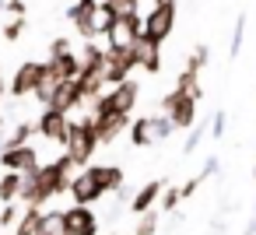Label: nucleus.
Segmentation results:
<instances>
[{
    "label": "nucleus",
    "mask_w": 256,
    "mask_h": 235,
    "mask_svg": "<svg viewBox=\"0 0 256 235\" xmlns=\"http://www.w3.org/2000/svg\"><path fill=\"white\" fill-rule=\"evenodd\" d=\"M70 176H74V162L67 154L53 158L50 165H39L36 172H25L22 176V190H18V204L42 207L53 196H64L67 186H70Z\"/></svg>",
    "instance_id": "1"
},
{
    "label": "nucleus",
    "mask_w": 256,
    "mask_h": 235,
    "mask_svg": "<svg viewBox=\"0 0 256 235\" xmlns=\"http://www.w3.org/2000/svg\"><path fill=\"white\" fill-rule=\"evenodd\" d=\"M137 98H140V84L134 78H126V81L106 84L88 106H92L95 116H130L134 106H137Z\"/></svg>",
    "instance_id": "2"
},
{
    "label": "nucleus",
    "mask_w": 256,
    "mask_h": 235,
    "mask_svg": "<svg viewBox=\"0 0 256 235\" xmlns=\"http://www.w3.org/2000/svg\"><path fill=\"white\" fill-rule=\"evenodd\" d=\"M176 0H158L140 14V39L151 46H162L172 32H176Z\"/></svg>",
    "instance_id": "3"
},
{
    "label": "nucleus",
    "mask_w": 256,
    "mask_h": 235,
    "mask_svg": "<svg viewBox=\"0 0 256 235\" xmlns=\"http://www.w3.org/2000/svg\"><path fill=\"white\" fill-rule=\"evenodd\" d=\"M95 151H98V140H95V134H92L88 116H84V120H70V130H67V137H64V154L74 162V168L92 165Z\"/></svg>",
    "instance_id": "4"
},
{
    "label": "nucleus",
    "mask_w": 256,
    "mask_h": 235,
    "mask_svg": "<svg viewBox=\"0 0 256 235\" xmlns=\"http://www.w3.org/2000/svg\"><path fill=\"white\" fill-rule=\"evenodd\" d=\"M196 98L193 95H186V92H179V88H172L165 98H162V112L168 116V123L176 126V130H190L193 123H196Z\"/></svg>",
    "instance_id": "5"
},
{
    "label": "nucleus",
    "mask_w": 256,
    "mask_h": 235,
    "mask_svg": "<svg viewBox=\"0 0 256 235\" xmlns=\"http://www.w3.org/2000/svg\"><path fill=\"white\" fill-rule=\"evenodd\" d=\"M137 70V56H134V46H106V84H116V81H126L130 74Z\"/></svg>",
    "instance_id": "6"
},
{
    "label": "nucleus",
    "mask_w": 256,
    "mask_h": 235,
    "mask_svg": "<svg viewBox=\"0 0 256 235\" xmlns=\"http://www.w3.org/2000/svg\"><path fill=\"white\" fill-rule=\"evenodd\" d=\"M60 232L64 235H98V218L88 204H70L60 210Z\"/></svg>",
    "instance_id": "7"
},
{
    "label": "nucleus",
    "mask_w": 256,
    "mask_h": 235,
    "mask_svg": "<svg viewBox=\"0 0 256 235\" xmlns=\"http://www.w3.org/2000/svg\"><path fill=\"white\" fill-rule=\"evenodd\" d=\"M46 78V60H25L18 70H14V78H11V98H25V95H32L36 88H39V81Z\"/></svg>",
    "instance_id": "8"
},
{
    "label": "nucleus",
    "mask_w": 256,
    "mask_h": 235,
    "mask_svg": "<svg viewBox=\"0 0 256 235\" xmlns=\"http://www.w3.org/2000/svg\"><path fill=\"white\" fill-rule=\"evenodd\" d=\"M0 165L4 168H11V172H36L42 162H39V151H36V144L28 140V144H11V148H4L0 151Z\"/></svg>",
    "instance_id": "9"
},
{
    "label": "nucleus",
    "mask_w": 256,
    "mask_h": 235,
    "mask_svg": "<svg viewBox=\"0 0 256 235\" xmlns=\"http://www.w3.org/2000/svg\"><path fill=\"white\" fill-rule=\"evenodd\" d=\"M32 130H36L39 137L53 140V144H64V137H67V130H70V116H67V112H60V109L42 106V116L32 123Z\"/></svg>",
    "instance_id": "10"
},
{
    "label": "nucleus",
    "mask_w": 256,
    "mask_h": 235,
    "mask_svg": "<svg viewBox=\"0 0 256 235\" xmlns=\"http://www.w3.org/2000/svg\"><path fill=\"white\" fill-rule=\"evenodd\" d=\"M46 106L70 116V112L81 109L84 102H81V95H78V84H74L70 78H60V81H53V88H50V95H46Z\"/></svg>",
    "instance_id": "11"
},
{
    "label": "nucleus",
    "mask_w": 256,
    "mask_h": 235,
    "mask_svg": "<svg viewBox=\"0 0 256 235\" xmlns=\"http://www.w3.org/2000/svg\"><path fill=\"white\" fill-rule=\"evenodd\" d=\"M67 193H70V200H74V204H88V207H95V204L106 196V193L95 186V179H92L84 168L70 176V186H67Z\"/></svg>",
    "instance_id": "12"
},
{
    "label": "nucleus",
    "mask_w": 256,
    "mask_h": 235,
    "mask_svg": "<svg viewBox=\"0 0 256 235\" xmlns=\"http://www.w3.org/2000/svg\"><path fill=\"white\" fill-rule=\"evenodd\" d=\"M84 172L95 179V186H98L102 193H116V190L126 182V176H123L120 165H95V162H92V165H84Z\"/></svg>",
    "instance_id": "13"
},
{
    "label": "nucleus",
    "mask_w": 256,
    "mask_h": 235,
    "mask_svg": "<svg viewBox=\"0 0 256 235\" xmlns=\"http://www.w3.org/2000/svg\"><path fill=\"white\" fill-rule=\"evenodd\" d=\"M46 70H50V78L53 81H60V78H78L81 74V56L74 53V50H64V53H56V56H50L46 60Z\"/></svg>",
    "instance_id": "14"
},
{
    "label": "nucleus",
    "mask_w": 256,
    "mask_h": 235,
    "mask_svg": "<svg viewBox=\"0 0 256 235\" xmlns=\"http://www.w3.org/2000/svg\"><path fill=\"white\" fill-rule=\"evenodd\" d=\"M67 22L78 28L81 39H98V36H95V8H78V4H70V8H67Z\"/></svg>",
    "instance_id": "15"
},
{
    "label": "nucleus",
    "mask_w": 256,
    "mask_h": 235,
    "mask_svg": "<svg viewBox=\"0 0 256 235\" xmlns=\"http://www.w3.org/2000/svg\"><path fill=\"white\" fill-rule=\"evenodd\" d=\"M134 56H137V67L148 70V74H158V70H162V46H151V42H144L140 36H137V42H134Z\"/></svg>",
    "instance_id": "16"
},
{
    "label": "nucleus",
    "mask_w": 256,
    "mask_h": 235,
    "mask_svg": "<svg viewBox=\"0 0 256 235\" xmlns=\"http://www.w3.org/2000/svg\"><path fill=\"white\" fill-rule=\"evenodd\" d=\"M39 232H42V207L22 204V214H18L11 235H39Z\"/></svg>",
    "instance_id": "17"
},
{
    "label": "nucleus",
    "mask_w": 256,
    "mask_h": 235,
    "mask_svg": "<svg viewBox=\"0 0 256 235\" xmlns=\"http://www.w3.org/2000/svg\"><path fill=\"white\" fill-rule=\"evenodd\" d=\"M162 186H165L162 179H151V182H144V186H140V190H137V193L126 200V207H130L134 214H140V210L154 207V204H158V193H162Z\"/></svg>",
    "instance_id": "18"
},
{
    "label": "nucleus",
    "mask_w": 256,
    "mask_h": 235,
    "mask_svg": "<svg viewBox=\"0 0 256 235\" xmlns=\"http://www.w3.org/2000/svg\"><path fill=\"white\" fill-rule=\"evenodd\" d=\"M116 4H112V0H98V4H95V36H106L112 25H116Z\"/></svg>",
    "instance_id": "19"
},
{
    "label": "nucleus",
    "mask_w": 256,
    "mask_h": 235,
    "mask_svg": "<svg viewBox=\"0 0 256 235\" xmlns=\"http://www.w3.org/2000/svg\"><path fill=\"white\" fill-rule=\"evenodd\" d=\"M130 144L134 148H148V144H154L151 140V120L148 116H137V120H130Z\"/></svg>",
    "instance_id": "20"
},
{
    "label": "nucleus",
    "mask_w": 256,
    "mask_h": 235,
    "mask_svg": "<svg viewBox=\"0 0 256 235\" xmlns=\"http://www.w3.org/2000/svg\"><path fill=\"white\" fill-rule=\"evenodd\" d=\"M179 204H182V190H179V182H165L162 193H158V204H154V207H158L162 214H172Z\"/></svg>",
    "instance_id": "21"
},
{
    "label": "nucleus",
    "mask_w": 256,
    "mask_h": 235,
    "mask_svg": "<svg viewBox=\"0 0 256 235\" xmlns=\"http://www.w3.org/2000/svg\"><path fill=\"white\" fill-rule=\"evenodd\" d=\"M18 190H22V172H11V168H4V176H0V204H8V200H18Z\"/></svg>",
    "instance_id": "22"
},
{
    "label": "nucleus",
    "mask_w": 256,
    "mask_h": 235,
    "mask_svg": "<svg viewBox=\"0 0 256 235\" xmlns=\"http://www.w3.org/2000/svg\"><path fill=\"white\" fill-rule=\"evenodd\" d=\"M176 88L186 92V95H193L196 102L204 98V88H200V74H196V70H186V67H182V74L176 78Z\"/></svg>",
    "instance_id": "23"
},
{
    "label": "nucleus",
    "mask_w": 256,
    "mask_h": 235,
    "mask_svg": "<svg viewBox=\"0 0 256 235\" xmlns=\"http://www.w3.org/2000/svg\"><path fill=\"white\" fill-rule=\"evenodd\" d=\"M32 137H36L32 123H28V120H22V123H14V126L4 134V148H11V144H28Z\"/></svg>",
    "instance_id": "24"
},
{
    "label": "nucleus",
    "mask_w": 256,
    "mask_h": 235,
    "mask_svg": "<svg viewBox=\"0 0 256 235\" xmlns=\"http://www.w3.org/2000/svg\"><path fill=\"white\" fill-rule=\"evenodd\" d=\"M158 218H162L158 207L140 210V214H137V228H134V235H154V232H158Z\"/></svg>",
    "instance_id": "25"
},
{
    "label": "nucleus",
    "mask_w": 256,
    "mask_h": 235,
    "mask_svg": "<svg viewBox=\"0 0 256 235\" xmlns=\"http://www.w3.org/2000/svg\"><path fill=\"white\" fill-rule=\"evenodd\" d=\"M151 120V140H168L172 134H176V126L168 123V116L162 112V116H148Z\"/></svg>",
    "instance_id": "26"
},
{
    "label": "nucleus",
    "mask_w": 256,
    "mask_h": 235,
    "mask_svg": "<svg viewBox=\"0 0 256 235\" xmlns=\"http://www.w3.org/2000/svg\"><path fill=\"white\" fill-rule=\"evenodd\" d=\"M204 134H207V120H196V123L190 126V137H186V144H182V154H193L196 144L204 140Z\"/></svg>",
    "instance_id": "27"
},
{
    "label": "nucleus",
    "mask_w": 256,
    "mask_h": 235,
    "mask_svg": "<svg viewBox=\"0 0 256 235\" xmlns=\"http://www.w3.org/2000/svg\"><path fill=\"white\" fill-rule=\"evenodd\" d=\"M18 214H22V204L18 200H8L4 207H0V228H14V221H18Z\"/></svg>",
    "instance_id": "28"
},
{
    "label": "nucleus",
    "mask_w": 256,
    "mask_h": 235,
    "mask_svg": "<svg viewBox=\"0 0 256 235\" xmlns=\"http://www.w3.org/2000/svg\"><path fill=\"white\" fill-rule=\"evenodd\" d=\"M242 39H246V14H238V18H235V32H232V50H228V53H232V60H235V56L242 53Z\"/></svg>",
    "instance_id": "29"
},
{
    "label": "nucleus",
    "mask_w": 256,
    "mask_h": 235,
    "mask_svg": "<svg viewBox=\"0 0 256 235\" xmlns=\"http://www.w3.org/2000/svg\"><path fill=\"white\" fill-rule=\"evenodd\" d=\"M207 60H210V50H207V46H196V50L190 53V60H186V70H196V74H200V70L207 67Z\"/></svg>",
    "instance_id": "30"
},
{
    "label": "nucleus",
    "mask_w": 256,
    "mask_h": 235,
    "mask_svg": "<svg viewBox=\"0 0 256 235\" xmlns=\"http://www.w3.org/2000/svg\"><path fill=\"white\" fill-rule=\"evenodd\" d=\"M22 32H25V18H11V22L4 25V39H8V42H18Z\"/></svg>",
    "instance_id": "31"
},
{
    "label": "nucleus",
    "mask_w": 256,
    "mask_h": 235,
    "mask_svg": "<svg viewBox=\"0 0 256 235\" xmlns=\"http://www.w3.org/2000/svg\"><path fill=\"white\" fill-rule=\"evenodd\" d=\"M224 126H228V116H224V112H214L207 130H210V137H214V140H221V137H224Z\"/></svg>",
    "instance_id": "32"
},
{
    "label": "nucleus",
    "mask_w": 256,
    "mask_h": 235,
    "mask_svg": "<svg viewBox=\"0 0 256 235\" xmlns=\"http://www.w3.org/2000/svg\"><path fill=\"white\" fill-rule=\"evenodd\" d=\"M204 179H207V176H204V172H196V176H193V179H186V182H182V186H179V190H182V200H186V196H193V193H196V190H200V182H204Z\"/></svg>",
    "instance_id": "33"
},
{
    "label": "nucleus",
    "mask_w": 256,
    "mask_h": 235,
    "mask_svg": "<svg viewBox=\"0 0 256 235\" xmlns=\"http://www.w3.org/2000/svg\"><path fill=\"white\" fill-rule=\"evenodd\" d=\"M8 8V14L11 18H25V0H4V4H0V11Z\"/></svg>",
    "instance_id": "34"
},
{
    "label": "nucleus",
    "mask_w": 256,
    "mask_h": 235,
    "mask_svg": "<svg viewBox=\"0 0 256 235\" xmlns=\"http://www.w3.org/2000/svg\"><path fill=\"white\" fill-rule=\"evenodd\" d=\"M64 50H70V42H67V39H64V36H60V39H53V42H50V56H56V53H64Z\"/></svg>",
    "instance_id": "35"
},
{
    "label": "nucleus",
    "mask_w": 256,
    "mask_h": 235,
    "mask_svg": "<svg viewBox=\"0 0 256 235\" xmlns=\"http://www.w3.org/2000/svg\"><path fill=\"white\" fill-rule=\"evenodd\" d=\"M218 168H221V162H218V158H207V162H204V168H200V172H204V176H207V179H210V176H214V172H218Z\"/></svg>",
    "instance_id": "36"
},
{
    "label": "nucleus",
    "mask_w": 256,
    "mask_h": 235,
    "mask_svg": "<svg viewBox=\"0 0 256 235\" xmlns=\"http://www.w3.org/2000/svg\"><path fill=\"white\" fill-rule=\"evenodd\" d=\"M98 0H78V8H95Z\"/></svg>",
    "instance_id": "37"
},
{
    "label": "nucleus",
    "mask_w": 256,
    "mask_h": 235,
    "mask_svg": "<svg viewBox=\"0 0 256 235\" xmlns=\"http://www.w3.org/2000/svg\"><path fill=\"white\" fill-rule=\"evenodd\" d=\"M246 235H256V218L249 221V228H246Z\"/></svg>",
    "instance_id": "38"
},
{
    "label": "nucleus",
    "mask_w": 256,
    "mask_h": 235,
    "mask_svg": "<svg viewBox=\"0 0 256 235\" xmlns=\"http://www.w3.org/2000/svg\"><path fill=\"white\" fill-rule=\"evenodd\" d=\"M8 95V88H4V78H0V98H4Z\"/></svg>",
    "instance_id": "39"
},
{
    "label": "nucleus",
    "mask_w": 256,
    "mask_h": 235,
    "mask_svg": "<svg viewBox=\"0 0 256 235\" xmlns=\"http://www.w3.org/2000/svg\"><path fill=\"white\" fill-rule=\"evenodd\" d=\"M39 235H60V232H39Z\"/></svg>",
    "instance_id": "40"
},
{
    "label": "nucleus",
    "mask_w": 256,
    "mask_h": 235,
    "mask_svg": "<svg viewBox=\"0 0 256 235\" xmlns=\"http://www.w3.org/2000/svg\"><path fill=\"white\" fill-rule=\"evenodd\" d=\"M0 151H4V134H0Z\"/></svg>",
    "instance_id": "41"
},
{
    "label": "nucleus",
    "mask_w": 256,
    "mask_h": 235,
    "mask_svg": "<svg viewBox=\"0 0 256 235\" xmlns=\"http://www.w3.org/2000/svg\"><path fill=\"white\" fill-rule=\"evenodd\" d=\"M0 130H4V120H0Z\"/></svg>",
    "instance_id": "42"
},
{
    "label": "nucleus",
    "mask_w": 256,
    "mask_h": 235,
    "mask_svg": "<svg viewBox=\"0 0 256 235\" xmlns=\"http://www.w3.org/2000/svg\"><path fill=\"white\" fill-rule=\"evenodd\" d=\"M112 235H120V232H112Z\"/></svg>",
    "instance_id": "43"
},
{
    "label": "nucleus",
    "mask_w": 256,
    "mask_h": 235,
    "mask_svg": "<svg viewBox=\"0 0 256 235\" xmlns=\"http://www.w3.org/2000/svg\"><path fill=\"white\" fill-rule=\"evenodd\" d=\"M252 176H256V168H252Z\"/></svg>",
    "instance_id": "44"
},
{
    "label": "nucleus",
    "mask_w": 256,
    "mask_h": 235,
    "mask_svg": "<svg viewBox=\"0 0 256 235\" xmlns=\"http://www.w3.org/2000/svg\"><path fill=\"white\" fill-rule=\"evenodd\" d=\"M0 4H4V0H0Z\"/></svg>",
    "instance_id": "45"
},
{
    "label": "nucleus",
    "mask_w": 256,
    "mask_h": 235,
    "mask_svg": "<svg viewBox=\"0 0 256 235\" xmlns=\"http://www.w3.org/2000/svg\"><path fill=\"white\" fill-rule=\"evenodd\" d=\"M154 4H158V0H154Z\"/></svg>",
    "instance_id": "46"
},
{
    "label": "nucleus",
    "mask_w": 256,
    "mask_h": 235,
    "mask_svg": "<svg viewBox=\"0 0 256 235\" xmlns=\"http://www.w3.org/2000/svg\"><path fill=\"white\" fill-rule=\"evenodd\" d=\"M112 4H116V0H112Z\"/></svg>",
    "instance_id": "47"
}]
</instances>
